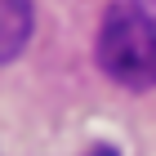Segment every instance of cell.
I'll use <instances>...</instances> for the list:
<instances>
[{
	"label": "cell",
	"instance_id": "cell-1",
	"mask_svg": "<svg viewBox=\"0 0 156 156\" xmlns=\"http://www.w3.org/2000/svg\"><path fill=\"white\" fill-rule=\"evenodd\" d=\"M98 67L125 89L156 85V0H116L98 23Z\"/></svg>",
	"mask_w": 156,
	"mask_h": 156
},
{
	"label": "cell",
	"instance_id": "cell-2",
	"mask_svg": "<svg viewBox=\"0 0 156 156\" xmlns=\"http://www.w3.org/2000/svg\"><path fill=\"white\" fill-rule=\"evenodd\" d=\"M31 27H36L31 0H0V62H13L27 49Z\"/></svg>",
	"mask_w": 156,
	"mask_h": 156
}]
</instances>
